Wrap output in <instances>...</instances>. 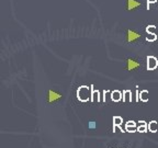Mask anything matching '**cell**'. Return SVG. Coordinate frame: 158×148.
I'll return each instance as SVG.
<instances>
[{
  "mask_svg": "<svg viewBox=\"0 0 158 148\" xmlns=\"http://www.w3.org/2000/svg\"><path fill=\"white\" fill-rule=\"evenodd\" d=\"M125 130H126V132H128V133H134V132L137 131V127L136 126H126V125H125Z\"/></svg>",
  "mask_w": 158,
  "mask_h": 148,
  "instance_id": "15",
  "label": "cell"
},
{
  "mask_svg": "<svg viewBox=\"0 0 158 148\" xmlns=\"http://www.w3.org/2000/svg\"><path fill=\"white\" fill-rule=\"evenodd\" d=\"M155 2H157V0H147V9L149 10V4H155Z\"/></svg>",
  "mask_w": 158,
  "mask_h": 148,
  "instance_id": "20",
  "label": "cell"
},
{
  "mask_svg": "<svg viewBox=\"0 0 158 148\" xmlns=\"http://www.w3.org/2000/svg\"><path fill=\"white\" fill-rule=\"evenodd\" d=\"M136 101H140V92H138V90L136 91Z\"/></svg>",
  "mask_w": 158,
  "mask_h": 148,
  "instance_id": "22",
  "label": "cell"
},
{
  "mask_svg": "<svg viewBox=\"0 0 158 148\" xmlns=\"http://www.w3.org/2000/svg\"><path fill=\"white\" fill-rule=\"evenodd\" d=\"M91 90H92V93H91V101L92 102H99L100 101V92L96 90L95 88L91 86Z\"/></svg>",
  "mask_w": 158,
  "mask_h": 148,
  "instance_id": "4",
  "label": "cell"
},
{
  "mask_svg": "<svg viewBox=\"0 0 158 148\" xmlns=\"http://www.w3.org/2000/svg\"><path fill=\"white\" fill-rule=\"evenodd\" d=\"M140 100L143 102H147L149 100V92L147 90H142L140 93Z\"/></svg>",
  "mask_w": 158,
  "mask_h": 148,
  "instance_id": "6",
  "label": "cell"
},
{
  "mask_svg": "<svg viewBox=\"0 0 158 148\" xmlns=\"http://www.w3.org/2000/svg\"><path fill=\"white\" fill-rule=\"evenodd\" d=\"M158 66V61L156 57L154 56H147V70H154L156 69Z\"/></svg>",
  "mask_w": 158,
  "mask_h": 148,
  "instance_id": "2",
  "label": "cell"
},
{
  "mask_svg": "<svg viewBox=\"0 0 158 148\" xmlns=\"http://www.w3.org/2000/svg\"><path fill=\"white\" fill-rule=\"evenodd\" d=\"M140 35L135 33V32H132V31H128V41H134L135 39H137Z\"/></svg>",
  "mask_w": 158,
  "mask_h": 148,
  "instance_id": "10",
  "label": "cell"
},
{
  "mask_svg": "<svg viewBox=\"0 0 158 148\" xmlns=\"http://www.w3.org/2000/svg\"><path fill=\"white\" fill-rule=\"evenodd\" d=\"M111 98H112V101H114V102H118V101L122 100V92L118 91V90H114V91H112V94H111Z\"/></svg>",
  "mask_w": 158,
  "mask_h": 148,
  "instance_id": "3",
  "label": "cell"
},
{
  "mask_svg": "<svg viewBox=\"0 0 158 148\" xmlns=\"http://www.w3.org/2000/svg\"><path fill=\"white\" fill-rule=\"evenodd\" d=\"M49 94H51V101H53L54 99H56V98H58V97H59L58 94H56V93H53V92H51Z\"/></svg>",
  "mask_w": 158,
  "mask_h": 148,
  "instance_id": "19",
  "label": "cell"
},
{
  "mask_svg": "<svg viewBox=\"0 0 158 148\" xmlns=\"http://www.w3.org/2000/svg\"><path fill=\"white\" fill-rule=\"evenodd\" d=\"M123 123V118L121 116H114L113 118V125H122Z\"/></svg>",
  "mask_w": 158,
  "mask_h": 148,
  "instance_id": "8",
  "label": "cell"
},
{
  "mask_svg": "<svg viewBox=\"0 0 158 148\" xmlns=\"http://www.w3.org/2000/svg\"><path fill=\"white\" fill-rule=\"evenodd\" d=\"M147 127H148L149 132L156 133V132H158V122H156V121H152V122L147 125Z\"/></svg>",
  "mask_w": 158,
  "mask_h": 148,
  "instance_id": "5",
  "label": "cell"
},
{
  "mask_svg": "<svg viewBox=\"0 0 158 148\" xmlns=\"http://www.w3.org/2000/svg\"><path fill=\"white\" fill-rule=\"evenodd\" d=\"M155 31H156V26L155 25H148L146 27V32L149 34H155Z\"/></svg>",
  "mask_w": 158,
  "mask_h": 148,
  "instance_id": "12",
  "label": "cell"
},
{
  "mask_svg": "<svg viewBox=\"0 0 158 148\" xmlns=\"http://www.w3.org/2000/svg\"><path fill=\"white\" fill-rule=\"evenodd\" d=\"M89 127H90V128H95V127H96V123L90 122V124H89Z\"/></svg>",
  "mask_w": 158,
  "mask_h": 148,
  "instance_id": "21",
  "label": "cell"
},
{
  "mask_svg": "<svg viewBox=\"0 0 158 148\" xmlns=\"http://www.w3.org/2000/svg\"><path fill=\"white\" fill-rule=\"evenodd\" d=\"M138 125H147V124H146L145 121H140V122H138Z\"/></svg>",
  "mask_w": 158,
  "mask_h": 148,
  "instance_id": "23",
  "label": "cell"
},
{
  "mask_svg": "<svg viewBox=\"0 0 158 148\" xmlns=\"http://www.w3.org/2000/svg\"><path fill=\"white\" fill-rule=\"evenodd\" d=\"M138 6H140V4L136 2L135 0H128V9H130V10L136 8V7H138Z\"/></svg>",
  "mask_w": 158,
  "mask_h": 148,
  "instance_id": "9",
  "label": "cell"
},
{
  "mask_svg": "<svg viewBox=\"0 0 158 148\" xmlns=\"http://www.w3.org/2000/svg\"><path fill=\"white\" fill-rule=\"evenodd\" d=\"M147 125H138L137 127V132H140V133H145V132L147 131Z\"/></svg>",
  "mask_w": 158,
  "mask_h": 148,
  "instance_id": "14",
  "label": "cell"
},
{
  "mask_svg": "<svg viewBox=\"0 0 158 148\" xmlns=\"http://www.w3.org/2000/svg\"><path fill=\"white\" fill-rule=\"evenodd\" d=\"M91 93H92L91 87L81 86L77 90V98L81 102H87L88 100H91Z\"/></svg>",
  "mask_w": 158,
  "mask_h": 148,
  "instance_id": "1",
  "label": "cell"
},
{
  "mask_svg": "<svg viewBox=\"0 0 158 148\" xmlns=\"http://www.w3.org/2000/svg\"><path fill=\"white\" fill-rule=\"evenodd\" d=\"M113 132L116 133V132H123V130L121 128L120 125H113Z\"/></svg>",
  "mask_w": 158,
  "mask_h": 148,
  "instance_id": "17",
  "label": "cell"
},
{
  "mask_svg": "<svg viewBox=\"0 0 158 148\" xmlns=\"http://www.w3.org/2000/svg\"><path fill=\"white\" fill-rule=\"evenodd\" d=\"M156 39H157V36H156V34H149V33H147L146 39H147L148 42H154V41H156Z\"/></svg>",
  "mask_w": 158,
  "mask_h": 148,
  "instance_id": "13",
  "label": "cell"
},
{
  "mask_svg": "<svg viewBox=\"0 0 158 148\" xmlns=\"http://www.w3.org/2000/svg\"><path fill=\"white\" fill-rule=\"evenodd\" d=\"M103 94H104V98H103V101H104V102H107L108 100H112V98H111L112 91H109V90H107V91L103 92Z\"/></svg>",
  "mask_w": 158,
  "mask_h": 148,
  "instance_id": "11",
  "label": "cell"
},
{
  "mask_svg": "<svg viewBox=\"0 0 158 148\" xmlns=\"http://www.w3.org/2000/svg\"><path fill=\"white\" fill-rule=\"evenodd\" d=\"M125 125H126V126H136V123L134 122V121H128Z\"/></svg>",
  "mask_w": 158,
  "mask_h": 148,
  "instance_id": "18",
  "label": "cell"
},
{
  "mask_svg": "<svg viewBox=\"0 0 158 148\" xmlns=\"http://www.w3.org/2000/svg\"><path fill=\"white\" fill-rule=\"evenodd\" d=\"M137 64H136L135 61H128V68L130 69H133V68H135V67H137Z\"/></svg>",
  "mask_w": 158,
  "mask_h": 148,
  "instance_id": "16",
  "label": "cell"
},
{
  "mask_svg": "<svg viewBox=\"0 0 158 148\" xmlns=\"http://www.w3.org/2000/svg\"><path fill=\"white\" fill-rule=\"evenodd\" d=\"M123 101L124 102H131L132 101V92L130 90L123 91Z\"/></svg>",
  "mask_w": 158,
  "mask_h": 148,
  "instance_id": "7",
  "label": "cell"
}]
</instances>
